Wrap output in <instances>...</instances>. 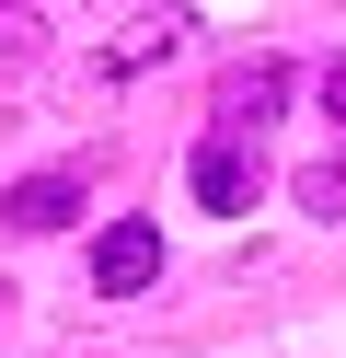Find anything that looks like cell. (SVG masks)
Wrapping results in <instances>:
<instances>
[{
  "label": "cell",
  "instance_id": "6da1fadb",
  "mask_svg": "<svg viewBox=\"0 0 346 358\" xmlns=\"http://www.w3.org/2000/svg\"><path fill=\"white\" fill-rule=\"evenodd\" d=\"M277 104H289V58H231L208 81V127H231V139H266Z\"/></svg>",
  "mask_w": 346,
  "mask_h": 358
},
{
  "label": "cell",
  "instance_id": "7a4b0ae2",
  "mask_svg": "<svg viewBox=\"0 0 346 358\" xmlns=\"http://www.w3.org/2000/svg\"><path fill=\"white\" fill-rule=\"evenodd\" d=\"M185 185H196V208H254V185H266V139H231V127H208L196 162H185Z\"/></svg>",
  "mask_w": 346,
  "mask_h": 358
},
{
  "label": "cell",
  "instance_id": "3957f363",
  "mask_svg": "<svg viewBox=\"0 0 346 358\" xmlns=\"http://www.w3.org/2000/svg\"><path fill=\"white\" fill-rule=\"evenodd\" d=\"M173 47H185L173 0H161V12H115V35H92V81H138V70H161Z\"/></svg>",
  "mask_w": 346,
  "mask_h": 358
},
{
  "label": "cell",
  "instance_id": "277c9868",
  "mask_svg": "<svg viewBox=\"0 0 346 358\" xmlns=\"http://www.w3.org/2000/svg\"><path fill=\"white\" fill-rule=\"evenodd\" d=\"M81 196H92V162H58V173H23L12 196H0V231H69V220H81Z\"/></svg>",
  "mask_w": 346,
  "mask_h": 358
},
{
  "label": "cell",
  "instance_id": "5b68a950",
  "mask_svg": "<svg viewBox=\"0 0 346 358\" xmlns=\"http://www.w3.org/2000/svg\"><path fill=\"white\" fill-rule=\"evenodd\" d=\"M150 278H161V231L150 220H115V231L92 243V289H104V301H138Z\"/></svg>",
  "mask_w": 346,
  "mask_h": 358
},
{
  "label": "cell",
  "instance_id": "8992f818",
  "mask_svg": "<svg viewBox=\"0 0 346 358\" xmlns=\"http://www.w3.org/2000/svg\"><path fill=\"white\" fill-rule=\"evenodd\" d=\"M300 208H312V220H346V150H323V162L300 173Z\"/></svg>",
  "mask_w": 346,
  "mask_h": 358
},
{
  "label": "cell",
  "instance_id": "52a82bcc",
  "mask_svg": "<svg viewBox=\"0 0 346 358\" xmlns=\"http://www.w3.org/2000/svg\"><path fill=\"white\" fill-rule=\"evenodd\" d=\"M46 58V24H23V12H0V81H23Z\"/></svg>",
  "mask_w": 346,
  "mask_h": 358
},
{
  "label": "cell",
  "instance_id": "ba28073f",
  "mask_svg": "<svg viewBox=\"0 0 346 358\" xmlns=\"http://www.w3.org/2000/svg\"><path fill=\"white\" fill-rule=\"evenodd\" d=\"M323 116L346 127V58H335V70H323Z\"/></svg>",
  "mask_w": 346,
  "mask_h": 358
}]
</instances>
